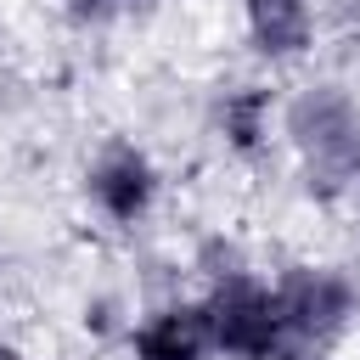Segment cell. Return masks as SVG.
I'll return each mask as SVG.
<instances>
[{"label":"cell","instance_id":"3","mask_svg":"<svg viewBox=\"0 0 360 360\" xmlns=\"http://www.w3.org/2000/svg\"><path fill=\"white\" fill-rule=\"evenodd\" d=\"M287 135L304 152L315 180H349V152H354V135H360V112L349 107V96H338L332 84L304 90L287 107Z\"/></svg>","mask_w":360,"mask_h":360},{"label":"cell","instance_id":"9","mask_svg":"<svg viewBox=\"0 0 360 360\" xmlns=\"http://www.w3.org/2000/svg\"><path fill=\"white\" fill-rule=\"evenodd\" d=\"M349 180L360 186V135H354V152H349Z\"/></svg>","mask_w":360,"mask_h":360},{"label":"cell","instance_id":"10","mask_svg":"<svg viewBox=\"0 0 360 360\" xmlns=\"http://www.w3.org/2000/svg\"><path fill=\"white\" fill-rule=\"evenodd\" d=\"M0 360H22V354H17V349H0Z\"/></svg>","mask_w":360,"mask_h":360},{"label":"cell","instance_id":"1","mask_svg":"<svg viewBox=\"0 0 360 360\" xmlns=\"http://www.w3.org/2000/svg\"><path fill=\"white\" fill-rule=\"evenodd\" d=\"M354 315V287L332 270H292L276 281L281 349L276 360H326Z\"/></svg>","mask_w":360,"mask_h":360},{"label":"cell","instance_id":"4","mask_svg":"<svg viewBox=\"0 0 360 360\" xmlns=\"http://www.w3.org/2000/svg\"><path fill=\"white\" fill-rule=\"evenodd\" d=\"M84 186H90V202H96L112 225H135V219L152 208L158 174H152L146 152H135V146H107V152L90 163Z\"/></svg>","mask_w":360,"mask_h":360},{"label":"cell","instance_id":"7","mask_svg":"<svg viewBox=\"0 0 360 360\" xmlns=\"http://www.w3.org/2000/svg\"><path fill=\"white\" fill-rule=\"evenodd\" d=\"M225 135H231L242 152L259 146V135H264V90H242V96L225 101Z\"/></svg>","mask_w":360,"mask_h":360},{"label":"cell","instance_id":"8","mask_svg":"<svg viewBox=\"0 0 360 360\" xmlns=\"http://www.w3.org/2000/svg\"><path fill=\"white\" fill-rule=\"evenodd\" d=\"M68 6H73V17H84V22H107V17L135 11V6H146V0H68Z\"/></svg>","mask_w":360,"mask_h":360},{"label":"cell","instance_id":"2","mask_svg":"<svg viewBox=\"0 0 360 360\" xmlns=\"http://www.w3.org/2000/svg\"><path fill=\"white\" fill-rule=\"evenodd\" d=\"M208 315V338L219 354L231 360H276L281 349V321H276V287L253 281V276H231L208 292L202 304Z\"/></svg>","mask_w":360,"mask_h":360},{"label":"cell","instance_id":"6","mask_svg":"<svg viewBox=\"0 0 360 360\" xmlns=\"http://www.w3.org/2000/svg\"><path fill=\"white\" fill-rule=\"evenodd\" d=\"M242 11L264 56H298L309 45V0H242Z\"/></svg>","mask_w":360,"mask_h":360},{"label":"cell","instance_id":"5","mask_svg":"<svg viewBox=\"0 0 360 360\" xmlns=\"http://www.w3.org/2000/svg\"><path fill=\"white\" fill-rule=\"evenodd\" d=\"M208 349L214 338L202 304H174L135 326V360H208Z\"/></svg>","mask_w":360,"mask_h":360}]
</instances>
